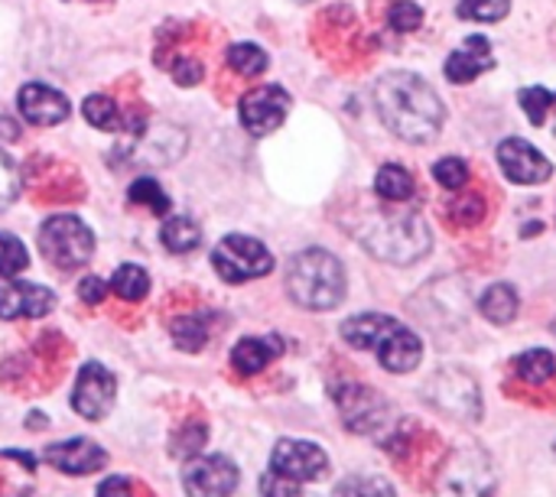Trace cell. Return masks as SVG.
Masks as SVG:
<instances>
[{"label":"cell","mask_w":556,"mask_h":497,"mask_svg":"<svg viewBox=\"0 0 556 497\" xmlns=\"http://www.w3.org/2000/svg\"><path fill=\"white\" fill-rule=\"evenodd\" d=\"M375 107L384 127L407 140V143H430L437 140L446 107L440 94L414 72H388L375 85Z\"/></svg>","instance_id":"cell-1"},{"label":"cell","mask_w":556,"mask_h":497,"mask_svg":"<svg viewBox=\"0 0 556 497\" xmlns=\"http://www.w3.org/2000/svg\"><path fill=\"white\" fill-rule=\"evenodd\" d=\"M287 293L309 313H329L345 300V267L323 247H306L287 264Z\"/></svg>","instance_id":"cell-2"},{"label":"cell","mask_w":556,"mask_h":497,"mask_svg":"<svg viewBox=\"0 0 556 497\" xmlns=\"http://www.w3.org/2000/svg\"><path fill=\"white\" fill-rule=\"evenodd\" d=\"M365 251L388 264H414L430 251V228L417 212H378L358 225Z\"/></svg>","instance_id":"cell-3"},{"label":"cell","mask_w":556,"mask_h":497,"mask_svg":"<svg viewBox=\"0 0 556 497\" xmlns=\"http://www.w3.org/2000/svg\"><path fill=\"white\" fill-rule=\"evenodd\" d=\"M39 251L55 270H78L94 254V234L75 215H52L39 228Z\"/></svg>","instance_id":"cell-4"},{"label":"cell","mask_w":556,"mask_h":497,"mask_svg":"<svg viewBox=\"0 0 556 497\" xmlns=\"http://www.w3.org/2000/svg\"><path fill=\"white\" fill-rule=\"evenodd\" d=\"M212 267L225 283H248L274 270V254L248 234H228L212 251Z\"/></svg>","instance_id":"cell-5"},{"label":"cell","mask_w":556,"mask_h":497,"mask_svg":"<svg viewBox=\"0 0 556 497\" xmlns=\"http://www.w3.org/2000/svg\"><path fill=\"white\" fill-rule=\"evenodd\" d=\"M437 497H495V472L476 449L453 453L440 472Z\"/></svg>","instance_id":"cell-6"},{"label":"cell","mask_w":556,"mask_h":497,"mask_svg":"<svg viewBox=\"0 0 556 497\" xmlns=\"http://www.w3.org/2000/svg\"><path fill=\"white\" fill-rule=\"evenodd\" d=\"M427 397H430L446 417H456V420H479V417H482V394H479V384H476L472 374H466V371H440V374L430 381Z\"/></svg>","instance_id":"cell-7"},{"label":"cell","mask_w":556,"mask_h":497,"mask_svg":"<svg viewBox=\"0 0 556 497\" xmlns=\"http://www.w3.org/2000/svg\"><path fill=\"white\" fill-rule=\"evenodd\" d=\"M182 488L189 497H231L238 488V466L228 456H192L182 469Z\"/></svg>","instance_id":"cell-8"},{"label":"cell","mask_w":556,"mask_h":497,"mask_svg":"<svg viewBox=\"0 0 556 497\" xmlns=\"http://www.w3.org/2000/svg\"><path fill=\"white\" fill-rule=\"evenodd\" d=\"M287 111H290V94H287L280 85L251 88V91L241 98V104H238L241 127H244L251 137H267V133H274V130L287 120Z\"/></svg>","instance_id":"cell-9"},{"label":"cell","mask_w":556,"mask_h":497,"mask_svg":"<svg viewBox=\"0 0 556 497\" xmlns=\"http://www.w3.org/2000/svg\"><path fill=\"white\" fill-rule=\"evenodd\" d=\"M114 394H117V381L104 365L88 361L78 378H75V391H72V410L91 423L104 420L114 407Z\"/></svg>","instance_id":"cell-10"},{"label":"cell","mask_w":556,"mask_h":497,"mask_svg":"<svg viewBox=\"0 0 556 497\" xmlns=\"http://www.w3.org/2000/svg\"><path fill=\"white\" fill-rule=\"evenodd\" d=\"M270 472L283 475L296 485L303 482H319L329 472V459L316 443H303V439H280L274 446L270 456Z\"/></svg>","instance_id":"cell-11"},{"label":"cell","mask_w":556,"mask_h":497,"mask_svg":"<svg viewBox=\"0 0 556 497\" xmlns=\"http://www.w3.org/2000/svg\"><path fill=\"white\" fill-rule=\"evenodd\" d=\"M498 166L518 186H538V182H547L554 176L551 160L538 146H531L528 140H521V137H508L498 146Z\"/></svg>","instance_id":"cell-12"},{"label":"cell","mask_w":556,"mask_h":497,"mask_svg":"<svg viewBox=\"0 0 556 497\" xmlns=\"http://www.w3.org/2000/svg\"><path fill=\"white\" fill-rule=\"evenodd\" d=\"M55 306V296L39 283L0 277V319H42Z\"/></svg>","instance_id":"cell-13"},{"label":"cell","mask_w":556,"mask_h":497,"mask_svg":"<svg viewBox=\"0 0 556 497\" xmlns=\"http://www.w3.org/2000/svg\"><path fill=\"white\" fill-rule=\"evenodd\" d=\"M339 413H342V420H345L349 430H355V433H375L384 423V417H388V404L371 387L349 384V387L339 391Z\"/></svg>","instance_id":"cell-14"},{"label":"cell","mask_w":556,"mask_h":497,"mask_svg":"<svg viewBox=\"0 0 556 497\" xmlns=\"http://www.w3.org/2000/svg\"><path fill=\"white\" fill-rule=\"evenodd\" d=\"M16 107L23 114V120L36 124V127H52V124H62L72 111L68 98L42 81H29L20 88L16 94Z\"/></svg>","instance_id":"cell-15"},{"label":"cell","mask_w":556,"mask_h":497,"mask_svg":"<svg viewBox=\"0 0 556 497\" xmlns=\"http://www.w3.org/2000/svg\"><path fill=\"white\" fill-rule=\"evenodd\" d=\"M46 462L65 475H91L108 466V453L91 439H65L46 449Z\"/></svg>","instance_id":"cell-16"},{"label":"cell","mask_w":556,"mask_h":497,"mask_svg":"<svg viewBox=\"0 0 556 497\" xmlns=\"http://www.w3.org/2000/svg\"><path fill=\"white\" fill-rule=\"evenodd\" d=\"M378 361L384 365V371H391V374H407V371H414L417 365H420V358H424V342L410 332V329H404L401 322H394L391 329H388V335L378 342Z\"/></svg>","instance_id":"cell-17"},{"label":"cell","mask_w":556,"mask_h":497,"mask_svg":"<svg viewBox=\"0 0 556 497\" xmlns=\"http://www.w3.org/2000/svg\"><path fill=\"white\" fill-rule=\"evenodd\" d=\"M495 65L492 55V42L485 36H469L450 59H446V78L456 85H469L476 81L482 72H489Z\"/></svg>","instance_id":"cell-18"},{"label":"cell","mask_w":556,"mask_h":497,"mask_svg":"<svg viewBox=\"0 0 556 497\" xmlns=\"http://www.w3.org/2000/svg\"><path fill=\"white\" fill-rule=\"evenodd\" d=\"M280 352H283L280 339H241L231 348V365L238 374L251 378V374H261Z\"/></svg>","instance_id":"cell-19"},{"label":"cell","mask_w":556,"mask_h":497,"mask_svg":"<svg viewBox=\"0 0 556 497\" xmlns=\"http://www.w3.org/2000/svg\"><path fill=\"white\" fill-rule=\"evenodd\" d=\"M394 322H397V319H391V316L365 313V316H355V319L342 322V339H345L352 348L375 352V348H378V342L388 335V329H391Z\"/></svg>","instance_id":"cell-20"},{"label":"cell","mask_w":556,"mask_h":497,"mask_svg":"<svg viewBox=\"0 0 556 497\" xmlns=\"http://www.w3.org/2000/svg\"><path fill=\"white\" fill-rule=\"evenodd\" d=\"M479 309H482V316H485L489 322H495V326H508V322H515V316H518V309H521L518 290H515V286H508V283H495V286H489V290H485V296H482Z\"/></svg>","instance_id":"cell-21"},{"label":"cell","mask_w":556,"mask_h":497,"mask_svg":"<svg viewBox=\"0 0 556 497\" xmlns=\"http://www.w3.org/2000/svg\"><path fill=\"white\" fill-rule=\"evenodd\" d=\"M160 241L166 244V251H169V254H189V251H195V247H199V241H202V228H199L192 218H186V215H173V218H166V221H163V228H160Z\"/></svg>","instance_id":"cell-22"},{"label":"cell","mask_w":556,"mask_h":497,"mask_svg":"<svg viewBox=\"0 0 556 497\" xmlns=\"http://www.w3.org/2000/svg\"><path fill=\"white\" fill-rule=\"evenodd\" d=\"M515 374L525 381V384H534V387H541V384H547V381H554L556 374V358L547 352V348H534V352H525L518 361H515Z\"/></svg>","instance_id":"cell-23"},{"label":"cell","mask_w":556,"mask_h":497,"mask_svg":"<svg viewBox=\"0 0 556 497\" xmlns=\"http://www.w3.org/2000/svg\"><path fill=\"white\" fill-rule=\"evenodd\" d=\"M375 189H378V195H381L384 202H407V199L414 195V179H410V173H407L404 166L388 163V166L378 169Z\"/></svg>","instance_id":"cell-24"},{"label":"cell","mask_w":556,"mask_h":497,"mask_svg":"<svg viewBox=\"0 0 556 497\" xmlns=\"http://www.w3.org/2000/svg\"><path fill=\"white\" fill-rule=\"evenodd\" d=\"M173 342L186 352H202L205 342L212 339V319L208 316H182L169 326Z\"/></svg>","instance_id":"cell-25"},{"label":"cell","mask_w":556,"mask_h":497,"mask_svg":"<svg viewBox=\"0 0 556 497\" xmlns=\"http://www.w3.org/2000/svg\"><path fill=\"white\" fill-rule=\"evenodd\" d=\"M111 290H114V296H121V300H127V303H140V300L150 293V277H147V270H143V267H137V264H124V267H117V270H114V277H111Z\"/></svg>","instance_id":"cell-26"},{"label":"cell","mask_w":556,"mask_h":497,"mask_svg":"<svg viewBox=\"0 0 556 497\" xmlns=\"http://www.w3.org/2000/svg\"><path fill=\"white\" fill-rule=\"evenodd\" d=\"M81 114L98 130H121L124 127L121 111H117L114 98H108V94H88L85 104H81Z\"/></svg>","instance_id":"cell-27"},{"label":"cell","mask_w":556,"mask_h":497,"mask_svg":"<svg viewBox=\"0 0 556 497\" xmlns=\"http://www.w3.org/2000/svg\"><path fill=\"white\" fill-rule=\"evenodd\" d=\"M228 65H231L238 75L254 78V75L267 72V52H264L261 46H254V42H235V46L228 49Z\"/></svg>","instance_id":"cell-28"},{"label":"cell","mask_w":556,"mask_h":497,"mask_svg":"<svg viewBox=\"0 0 556 497\" xmlns=\"http://www.w3.org/2000/svg\"><path fill=\"white\" fill-rule=\"evenodd\" d=\"M332 497H397L391 482L375 479V475H358V479H345Z\"/></svg>","instance_id":"cell-29"},{"label":"cell","mask_w":556,"mask_h":497,"mask_svg":"<svg viewBox=\"0 0 556 497\" xmlns=\"http://www.w3.org/2000/svg\"><path fill=\"white\" fill-rule=\"evenodd\" d=\"M127 199L134 202V205H147L150 212H156V215H166L169 212V199H166V192L160 189V182L156 179H137L134 186H130V192H127Z\"/></svg>","instance_id":"cell-30"},{"label":"cell","mask_w":556,"mask_h":497,"mask_svg":"<svg viewBox=\"0 0 556 497\" xmlns=\"http://www.w3.org/2000/svg\"><path fill=\"white\" fill-rule=\"evenodd\" d=\"M29 267V254L20 238L0 234V277H20Z\"/></svg>","instance_id":"cell-31"},{"label":"cell","mask_w":556,"mask_h":497,"mask_svg":"<svg viewBox=\"0 0 556 497\" xmlns=\"http://www.w3.org/2000/svg\"><path fill=\"white\" fill-rule=\"evenodd\" d=\"M459 16L476 23H495L511 10V0H459Z\"/></svg>","instance_id":"cell-32"},{"label":"cell","mask_w":556,"mask_h":497,"mask_svg":"<svg viewBox=\"0 0 556 497\" xmlns=\"http://www.w3.org/2000/svg\"><path fill=\"white\" fill-rule=\"evenodd\" d=\"M518 101H521L528 120H531L534 127H541L544 117H547V111H551V104H556V94H551V91L541 88V85H534V88H521Z\"/></svg>","instance_id":"cell-33"},{"label":"cell","mask_w":556,"mask_h":497,"mask_svg":"<svg viewBox=\"0 0 556 497\" xmlns=\"http://www.w3.org/2000/svg\"><path fill=\"white\" fill-rule=\"evenodd\" d=\"M433 179H437L443 189L459 192V189L469 182V166H466L463 160H456V156H443V160L433 166Z\"/></svg>","instance_id":"cell-34"},{"label":"cell","mask_w":556,"mask_h":497,"mask_svg":"<svg viewBox=\"0 0 556 497\" xmlns=\"http://www.w3.org/2000/svg\"><path fill=\"white\" fill-rule=\"evenodd\" d=\"M388 20H391V29H397V33H414V29H420V23H424V10H420V3H414V0H401V3L391 7Z\"/></svg>","instance_id":"cell-35"},{"label":"cell","mask_w":556,"mask_h":497,"mask_svg":"<svg viewBox=\"0 0 556 497\" xmlns=\"http://www.w3.org/2000/svg\"><path fill=\"white\" fill-rule=\"evenodd\" d=\"M20 195V169L7 153H0V212L10 208Z\"/></svg>","instance_id":"cell-36"},{"label":"cell","mask_w":556,"mask_h":497,"mask_svg":"<svg viewBox=\"0 0 556 497\" xmlns=\"http://www.w3.org/2000/svg\"><path fill=\"white\" fill-rule=\"evenodd\" d=\"M205 439H208V426H202V423H189V426H182V433H179V439H176V456H182V459H192V456H199L202 453V446H205Z\"/></svg>","instance_id":"cell-37"},{"label":"cell","mask_w":556,"mask_h":497,"mask_svg":"<svg viewBox=\"0 0 556 497\" xmlns=\"http://www.w3.org/2000/svg\"><path fill=\"white\" fill-rule=\"evenodd\" d=\"M173 78H176V85L192 88V85H199V81L205 78V68H202L199 59L182 55V59H173Z\"/></svg>","instance_id":"cell-38"},{"label":"cell","mask_w":556,"mask_h":497,"mask_svg":"<svg viewBox=\"0 0 556 497\" xmlns=\"http://www.w3.org/2000/svg\"><path fill=\"white\" fill-rule=\"evenodd\" d=\"M261 495L264 497H300V485H296V482H290V479H283V475H274V472H267V475L261 479Z\"/></svg>","instance_id":"cell-39"},{"label":"cell","mask_w":556,"mask_h":497,"mask_svg":"<svg viewBox=\"0 0 556 497\" xmlns=\"http://www.w3.org/2000/svg\"><path fill=\"white\" fill-rule=\"evenodd\" d=\"M450 212H453L456 218H463V221H479L482 212H485V205H482V199H479L476 192H463V195H456V202H453Z\"/></svg>","instance_id":"cell-40"},{"label":"cell","mask_w":556,"mask_h":497,"mask_svg":"<svg viewBox=\"0 0 556 497\" xmlns=\"http://www.w3.org/2000/svg\"><path fill=\"white\" fill-rule=\"evenodd\" d=\"M78 296H81L88 306H98V303H104V296H108V283H104L101 277H85V280L78 283Z\"/></svg>","instance_id":"cell-41"},{"label":"cell","mask_w":556,"mask_h":497,"mask_svg":"<svg viewBox=\"0 0 556 497\" xmlns=\"http://www.w3.org/2000/svg\"><path fill=\"white\" fill-rule=\"evenodd\" d=\"M98 497H134V488L124 475H114L98 488Z\"/></svg>","instance_id":"cell-42"},{"label":"cell","mask_w":556,"mask_h":497,"mask_svg":"<svg viewBox=\"0 0 556 497\" xmlns=\"http://www.w3.org/2000/svg\"><path fill=\"white\" fill-rule=\"evenodd\" d=\"M554 332H556V326H554Z\"/></svg>","instance_id":"cell-43"},{"label":"cell","mask_w":556,"mask_h":497,"mask_svg":"<svg viewBox=\"0 0 556 497\" xmlns=\"http://www.w3.org/2000/svg\"><path fill=\"white\" fill-rule=\"evenodd\" d=\"M554 449H556V446H554Z\"/></svg>","instance_id":"cell-44"}]
</instances>
